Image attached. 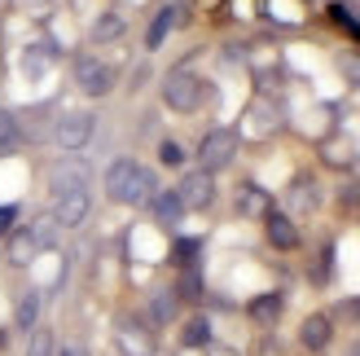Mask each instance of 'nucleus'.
Returning <instances> with one entry per match:
<instances>
[{
  "instance_id": "obj_1",
  "label": "nucleus",
  "mask_w": 360,
  "mask_h": 356,
  "mask_svg": "<svg viewBox=\"0 0 360 356\" xmlns=\"http://www.w3.org/2000/svg\"><path fill=\"white\" fill-rule=\"evenodd\" d=\"M158 193V176L150 167H141L136 158H115L105 167V198L119 207H150V198Z\"/></svg>"
},
{
  "instance_id": "obj_2",
  "label": "nucleus",
  "mask_w": 360,
  "mask_h": 356,
  "mask_svg": "<svg viewBox=\"0 0 360 356\" xmlns=\"http://www.w3.org/2000/svg\"><path fill=\"white\" fill-rule=\"evenodd\" d=\"M202 97H207V84L198 80L193 70H172V75L163 80V101L172 106V110H180V115L198 110V106H202Z\"/></svg>"
},
{
  "instance_id": "obj_3",
  "label": "nucleus",
  "mask_w": 360,
  "mask_h": 356,
  "mask_svg": "<svg viewBox=\"0 0 360 356\" xmlns=\"http://www.w3.org/2000/svg\"><path fill=\"white\" fill-rule=\"evenodd\" d=\"M233 154H238V132L233 128H211L202 136V146H198V167L202 172H220L233 163Z\"/></svg>"
},
{
  "instance_id": "obj_4",
  "label": "nucleus",
  "mask_w": 360,
  "mask_h": 356,
  "mask_svg": "<svg viewBox=\"0 0 360 356\" xmlns=\"http://www.w3.org/2000/svg\"><path fill=\"white\" fill-rule=\"evenodd\" d=\"M176 193H180V203H185V211H207V207L215 203V181H211V172H202V167L185 172V176H180V185H176Z\"/></svg>"
},
{
  "instance_id": "obj_5",
  "label": "nucleus",
  "mask_w": 360,
  "mask_h": 356,
  "mask_svg": "<svg viewBox=\"0 0 360 356\" xmlns=\"http://www.w3.org/2000/svg\"><path fill=\"white\" fill-rule=\"evenodd\" d=\"M75 84H79V93H88V97H105L115 88V70L105 62H97V58H79L75 62Z\"/></svg>"
},
{
  "instance_id": "obj_6",
  "label": "nucleus",
  "mask_w": 360,
  "mask_h": 356,
  "mask_svg": "<svg viewBox=\"0 0 360 356\" xmlns=\"http://www.w3.org/2000/svg\"><path fill=\"white\" fill-rule=\"evenodd\" d=\"M93 115H62L58 119V132H53V141L66 150V154H75V150H84L88 141H93Z\"/></svg>"
},
{
  "instance_id": "obj_7",
  "label": "nucleus",
  "mask_w": 360,
  "mask_h": 356,
  "mask_svg": "<svg viewBox=\"0 0 360 356\" xmlns=\"http://www.w3.org/2000/svg\"><path fill=\"white\" fill-rule=\"evenodd\" d=\"M75 189H88V167L79 163V158H62V163H53V172H49V193H53V198L75 193Z\"/></svg>"
},
{
  "instance_id": "obj_8",
  "label": "nucleus",
  "mask_w": 360,
  "mask_h": 356,
  "mask_svg": "<svg viewBox=\"0 0 360 356\" xmlns=\"http://www.w3.org/2000/svg\"><path fill=\"white\" fill-rule=\"evenodd\" d=\"M88 211H93L88 189H75V193H62V198H53V220H58V229H79V224L88 220Z\"/></svg>"
},
{
  "instance_id": "obj_9",
  "label": "nucleus",
  "mask_w": 360,
  "mask_h": 356,
  "mask_svg": "<svg viewBox=\"0 0 360 356\" xmlns=\"http://www.w3.org/2000/svg\"><path fill=\"white\" fill-rule=\"evenodd\" d=\"M264 238L273 242L277 251H295V246H299V224L285 216V211L268 207V216H264Z\"/></svg>"
},
{
  "instance_id": "obj_10",
  "label": "nucleus",
  "mask_w": 360,
  "mask_h": 356,
  "mask_svg": "<svg viewBox=\"0 0 360 356\" xmlns=\"http://www.w3.org/2000/svg\"><path fill=\"white\" fill-rule=\"evenodd\" d=\"M330 339H334V317H326V312H312L308 322L299 326V343L308 352H326Z\"/></svg>"
},
{
  "instance_id": "obj_11",
  "label": "nucleus",
  "mask_w": 360,
  "mask_h": 356,
  "mask_svg": "<svg viewBox=\"0 0 360 356\" xmlns=\"http://www.w3.org/2000/svg\"><path fill=\"white\" fill-rule=\"evenodd\" d=\"M150 211H154V220H158V224H167V229L185 220V203H180V193H176V189H158L154 198H150Z\"/></svg>"
},
{
  "instance_id": "obj_12",
  "label": "nucleus",
  "mask_w": 360,
  "mask_h": 356,
  "mask_svg": "<svg viewBox=\"0 0 360 356\" xmlns=\"http://www.w3.org/2000/svg\"><path fill=\"white\" fill-rule=\"evenodd\" d=\"M40 304H44V299H40V291H27V295H18V304H13V326L31 334L35 326H40Z\"/></svg>"
},
{
  "instance_id": "obj_13",
  "label": "nucleus",
  "mask_w": 360,
  "mask_h": 356,
  "mask_svg": "<svg viewBox=\"0 0 360 356\" xmlns=\"http://www.w3.org/2000/svg\"><path fill=\"white\" fill-rule=\"evenodd\" d=\"M35 255H40V242L31 238V229H13L9 234V260L13 264H31Z\"/></svg>"
},
{
  "instance_id": "obj_14",
  "label": "nucleus",
  "mask_w": 360,
  "mask_h": 356,
  "mask_svg": "<svg viewBox=\"0 0 360 356\" xmlns=\"http://www.w3.org/2000/svg\"><path fill=\"white\" fill-rule=\"evenodd\" d=\"M268 207H273V198H268L259 185H242V193H238V211H242V216H259L264 220Z\"/></svg>"
},
{
  "instance_id": "obj_15",
  "label": "nucleus",
  "mask_w": 360,
  "mask_h": 356,
  "mask_svg": "<svg viewBox=\"0 0 360 356\" xmlns=\"http://www.w3.org/2000/svg\"><path fill=\"white\" fill-rule=\"evenodd\" d=\"M250 317H255V322H277V317H281V295L277 291H268V295H255V299H250V308H246Z\"/></svg>"
},
{
  "instance_id": "obj_16",
  "label": "nucleus",
  "mask_w": 360,
  "mask_h": 356,
  "mask_svg": "<svg viewBox=\"0 0 360 356\" xmlns=\"http://www.w3.org/2000/svg\"><path fill=\"white\" fill-rule=\"evenodd\" d=\"M176 13L180 9H158V18L150 23V31H146V49H158L172 35V27H176Z\"/></svg>"
},
{
  "instance_id": "obj_17",
  "label": "nucleus",
  "mask_w": 360,
  "mask_h": 356,
  "mask_svg": "<svg viewBox=\"0 0 360 356\" xmlns=\"http://www.w3.org/2000/svg\"><path fill=\"white\" fill-rule=\"evenodd\" d=\"M180 339H185V348H211V322L207 317H189Z\"/></svg>"
},
{
  "instance_id": "obj_18",
  "label": "nucleus",
  "mask_w": 360,
  "mask_h": 356,
  "mask_svg": "<svg viewBox=\"0 0 360 356\" xmlns=\"http://www.w3.org/2000/svg\"><path fill=\"white\" fill-rule=\"evenodd\" d=\"M176 317V291H158L154 299H150V322L154 326H167Z\"/></svg>"
},
{
  "instance_id": "obj_19",
  "label": "nucleus",
  "mask_w": 360,
  "mask_h": 356,
  "mask_svg": "<svg viewBox=\"0 0 360 356\" xmlns=\"http://www.w3.org/2000/svg\"><path fill=\"white\" fill-rule=\"evenodd\" d=\"M27 229H31V238L40 242V251H49V246L58 242V220H53V216H40V220L27 224Z\"/></svg>"
},
{
  "instance_id": "obj_20",
  "label": "nucleus",
  "mask_w": 360,
  "mask_h": 356,
  "mask_svg": "<svg viewBox=\"0 0 360 356\" xmlns=\"http://www.w3.org/2000/svg\"><path fill=\"white\" fill-rule=\"evenodd\" d=\"M115 35H123V13H101L93 23V40H115Z\"/></svg>"
},
{
  "instance_id": "obj_21",
  "label": "nucleus",
  "mask_w": 360,
  "mask_h": 356,
  "mask_svg": "<svg viewBox=\"0 0 360 356\" xmlns=\"http://www.w3.org/2000/svg\"><path fill=\"white\" fill-rule=\"evenodd\" d=\"M18 146H22V132H18V119L0 115V154H13Z\"/></svg>"
},
{
  "instance_id": "obj_22",
  "label": "nucleus",
  "mask_w": 360,
  "mask_h": 356,
  "mask_svg": "<svg viewBox=\"0 0 360 356\" xmlns=\"http://www.w3.org/2000/svg\"><path fill=\"white\" fill-rule=\"evenodd\" d=\"M27 356H58V343H53V330H31V343H27Z\"/></svg>"
},
{
  "instance_id": "obj_23",
  "label": "nucleus",
  "mask_w": 360,
  "mask_h": 356,
  "mask_svg": "<svg viewBox=\"0 0 360 356\" xmlns=\"http://www.w3.org/2000/svg\"><path fill=\"white\" fill-rule=\"evenodd\" d=\"M198 251H202V242H198V238H180V242L172 246V260L180 264V269H193V260H198Z\"/></svg>"
},
{
  "instance_id": "obj_24",
  "label": "nucleus",
  "mask_w": 360,
  "mask_h": 356,
  "mask_svg": "<svg viewBox=\"0 0 360 356\" xmlns=\"http://www.w3.org/2000/svg\"><path fill=\"white\" fill-rule=\"evenodd\" d=\"M290 203H295V207H303V211H312V207H316V189H312V181H295Z\"/></svg>"
},
{
  "instance_id": "obj_25",
  "label": "nucleus",
  "mask_w": 360,
  "mask_h": 356,
  "mask_svg": "<svg viewBox=\"0 0 360 356\" xmlns=\"http://www.w3.org/2000/svg\"><path fill=\"white\" fill-rule=\"evenodd\" d=\"M158 158H163L167 167H180V163H185V150H180L176 141H163V146H158Z\"/></svg>"
},
{
  "instance_id": "obj_26",
  "label": "nucleus",
  "mask_w": 360,
  "mask_h": 356,
  "mask_svg": "<svg viewBox=\"0 0 360 356\" xmlns=\"http://www.w3.org/2000/svg\"><path fill=\"white\" fill-rule=\"evenodd\" d=\"M198 291H202V286H198V273L193 269H185V277H180V299H198Z\"/></svg>"
},
{
  "instance_id": "obj_27",
  "label": "nucleus",
  "mask_w": 360,
  "mask_h": 356,
  "mask_svg": "<svg viewBox=\"0 0 360 356\" xmlns=\"http://www.w3.org/2000/svg\"><path fill=\"white\" fill-rule=\"evenodd\" d=\"M13 220H18V207H0V238L13 234Z\"/></svg>"
},
{
  "instance_id": "obj_28",
  "label": "nucleus",
  "mask_w": 360,
  "mask_h": 356,
  "mask_svg": "<svg viewBox=\"0 0 360 356\" xmlns=\"http://www.w3.org/2000/svg\"><path fill=\"white\" fill-rule=\"evenodd\" d=\"M58 356H93V352H88L84 343H62V348H58Z\"/></svg>"
},
{
  "instance_id": "obj_29",
  "label": "nucleus",
  "mask_w": 360,
  "mask_h": 356,
  "mask_svg": "<svg viewBox=\"0 0 360 356\" xmlns=\"http://www.w3.org/2000/svg\"><path fill=\"white\" fill-rule=\"evenodd\" d=\"M347 356H360V343H356V348H352V352H347Z\"/></svg>"
}]
</instances>
